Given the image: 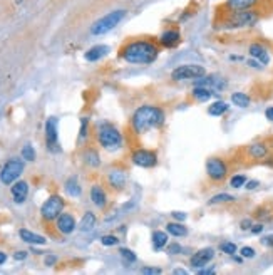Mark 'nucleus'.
Returning a JSON list of instances; mask_svg holds the SVG:
<instances>
[{
    "label": "nucleus",
    "instance_id": "1",
    "mask_svg": "<svg viewBox=\"0 0 273 275\" xmlns=\"http://www.w3.org/2000/svg\"><path fill=\"white\" fill-rule=\"evenodd\" d=\"M160 54V47L151 41H132L123 47V59L129 64H151Z\"/></svg>",
    "mask_w": 273,
    "mask_h": 275
},
{
    "label": "nucleus",
    "instance_id": "2",
    "mask_svg": "<svg viewBox=\"0 0 273 275\" xmlns=\"http://www.w3.org/2000/svg\"><path fill=\"white\" fill-rule=\"evenodd\" d=\"M164 121V114L160 107L154 106H141L132 114V127L138 134L148 133L153 127H160Z\"/></svg>",
    "mask_w": 273,
    "mask_h": 275
},
{
    "label": "nucleus",
    "instance_id": "3",
    "mask_svg": "<svg viewBox=\"0 0 273 275\" xmlns=\"http://www.w3.org/2000/svg\"><path fill=\"white\" fill-rule=\"evenodd\" d=\"M258 12L248 9V10H228V14L223 21V27L226 29H243V27H251L258 22Z\"/></svg>",
    "mask_w": 273,
    "mask_h": 275
},
{
    "label": "nucleus",
    "instance_id": "4",
    "mask_svg": "<svg viewBox=\"0 0 273 275\" xmlns=\"http://www.w3.org/2000/svg\"><path fill=\"white\" fill-rule=\"evenodd\" d=\"M98 139H99V144L107 151H116L123 146V136H121V133L111 124H103L99 127Z\"/></svg>",
    "mask_w": 273,
    "mask_h": 275
},
{
    "label": "nucleus",
    "instance_id": "5",
    "mask_svg": "<svg viewBox=\"0 0 273 275\" xmlns=\"http://www.w3.org/2000/svg\"><path fill=\"white\" fill-rule=\"evenodd\" d=\"M126 15V10L124 9H119V10H112L111 14L104 15L103 19H99L92 25H91V34L92 35H103L106 32L112 30L116 25L123 21Z\"/></svg>",
    "mask_w": 273,
    "mask_h": 275
},
{
    "label": "nucleus",
    "instance_id": "6",
    "mask_svg": "<svg viewBox=\"0 0 273 275\" xmlns=\"http://www.w3.org/2000/svg\"><path fill=\"white\" fill-rule=\"evenodd\" d=\"M64 200L59 195H52L49 196L46 201H44L42 208H41V215L46 222H52L59 216L62 212H64Z\"/></svg>",
    "mask_w": 273,
    "mask_h": 275
},
{
    "label": "nucleus",
    "instance_id": "7",
    "mask_svg": "<svg viewBox=\"0 0 273 275\" xmlns=\"http://www.w3.org/2000/svg\"><path fill=\"white\" fill-rule=\"evenodd\" d=\"M206 175L209 176V180H213V181H223L226 175H228V164L225 159H221V158H209L208 161H206Z\"/></svg>",
    "mask_w": 273,
    "mask_h": 275
},
{
    "label": "nucleus",
    "instance_id": "8",
    "mask_svg": "<svg viewBox=\"0 0 273 275\" xmlns=\"http://www.w3.org/2000/svg\"><path fill=\"white\" fill-rule=\"evenodd\" d=\"M24 171V163L21 159H10L4 164L2 171H0V181L4 185H12L15 180H18V176Z\"/></svg>",
    "mask_w": 273,
    "mask_h": 275
},
{
    "label": "nucleus",
    "instance_id": "9",
    "mask_svg": "<svg viewBox=\"0 0 273 275\" xmlns=\"http://www.w3.org/2000/svg\"><path fill=\"white\" fill-rule=\"evenodd\" d=\"M206 74L205 67L196 66V64H186V66L176 67L173 72H171V78L173 81H183V79H200Z\"/></svg>",
    "mask_w": 273,
    "mask_h": 275
},
{
    "label": "nucleus",
    "instance_id": "10",
    "mask_svg": "<svg viewBox=\"0 0 273 275\" xmlns=\"http://www.w3.org/2000/svg\"><path fill=\"white\" fill-rule=\"evenodd\" d=\"M132 163L141 166V168H153L158 164V155L149 150H136L132 153Z\"/></svg>",
    "mask_w": 273,
    "mask_h": 275
},
{
    "label": "nucleus",
    "instance_id": "11",
    "mask_svg": "<svg viewBox=\"0 0 273 275\" xmlns=\"http://www.w3.org/2000/svg\"><path fill=\"white\" fill-rule=\"evenodd\" d=\"M46 143H47V148L52 153L61 151L59 139H57V119L55 118H49L46 123Z\"/></svg>",
    "mask_w": 273,
    "mask_h": 275
},
{
    "label": "nucleus",
    "instance_id": "12",
    "mask_svg": "<svg viewBox=\"0 0 273 275\" xmlns=\"http://www.w3.org/2000/svg\"><path fill=\"white\" fill-rule=\"evenodd\" d=\"M213 257H215V250L211 247L201 248V250H198L191 259H189V265H191L193 268H201L206 264H209V262L213 260Z\"/></svg>",
    "mask_w": 273,
    "mask_h": 275
},
{
    "label": "nucleus",
    "instance_id": "13",
    "mask_svg": "<svg viewBox=\"0 0 273 275\" xmlns=\"http://www.w3.org/2000/svg\"><path fill=\"white\" fill-rule=\"evenodd\" d=\"M196 86L201 87H208V89H215V91H223L226 87V81L220 76H203V78L196 79Z\"/></svg>",
    "mask_w": 273,
    "mask_h": 275
},
{
    "label": "nucleus",
    "instance_id": "14",
    "mask_svg": "<svg viewBox=\"0 0 273 275\" xmlns=\"http://www.w3.org/2000/svg\"><path fill=\"white\" fill-rule=\"evenodd\" d=\"M55 227L62 235H69L75 230V218L71 213H61L55 218Z\"/></svg>",
    "mask_w": 273,
    "mask_h": 275
},
{
    "label": "nucleus",
    "instance_id": "15",
    "mask_svg": "<svg viewBox=\"0 0 273 275\" xmlns=\"http://www.w3.org/2000/svg\"><path fill=\"white\" fill-rule=\"evenodd\" d=\"M245 151H246V156L255 159V161H262V159L268 156V146L265 143H253Z\"/></svg>",
    "mask_w": 273,
    "mask_h": 275
},
{
    "label": "nucleus",
    "instance_id": "16",
    "mask_svg": "<svg viewBox=\"0 0 273 275\" xmlns=\"http://www.w3.org/2000/svg\"><path fill=\"white\" fill-rule=\"evenodd\" d=\"M107 183L112 190H123L126 187V175L123 170H111L107 175Z\"/></svg>",
    "mask_w": 273,
    "mask_h": 275
},
{
    "label": "nucleus",
    "instance_id": "17",
    "mask_svg": "<svg viewBox=\"0 0 273 275\" xmlns=\"http://www.w3.org/2000/svg\"><path fill=\"white\" fill-rule=\"evenodd\" d=\"M10 193H12V196H14L15 203H24L25 198H27V195H29V185L25 181H15L14 185H12Z\"/></svg>",
    "mask_w": 273,
    "mask_h": 275
},
{
    "label": "nucleus",
    "instance_id": "18",
    "mask_svg": "<svg viewBox=\"0 0 273 275\" xmlns=\"http://www.w3.org/2000/svg\"><path fill=\"white\" fill-rule=\"evenodd\" d=\"M91 200L99 208H104L107 205V195H106V191L101 185H94V187L91 188Z\"/></svg>",
    "mask_w": 273,
    "mask_h": 275
},
{
    "label": "nucleus",
    "instance_id": "19",
    "mask_svg": "<svg viewBox=\"0 0 273 275\" xmlns=\"http://www.w3.org/2000/svg\"><path fill=\"white\" fill-rule=\"evenodd\" d=\"M180 41H181L180 32L174 30V29L163 32L161 37H160V44H161V46H164V47H174V46H178V42H180Z\"/></svg>",
    "mask_w": 273,
    "mask_h": 275
},
{
    "label": "nucleus",
    "instance_id": "20",
    "mask_svg": "<svg viewBox=\"0 0 273 275\" xmlns=\"http://www.w3.org/2000/svg\"><path fill=\"white\" fill-rule=\"evenodd\" d=\"M258 0H226L228 10H248L255 9Z\"/></svg>",
    "mask_w": 273,
    "mask_h": 275
},
{
    "label": "nucleus",
    "instance_id": "21",
    "mask_svg": "<svg viewBox=\"0 0 273 275\" xmlns=\"http://www.w3.org/2000/svg\"><path fill=\"white\" fill-rule=\"evenodd\" d=\"M18 235H21V239L24 242H27V244H30V245H44L47 242L42 235H37V233L30 232V230H25V228H22L21 232H18Z\"/></svg>",
    "mask_w": 273,
    "mask_h": 275
},
{
    "label": "nucleus",
    "instance_id": "22",
    "mask_svg": "<svg viewBox=\"0 0 273 275\" xmlns=\"http://www.w3.org/2000/svg\"><path fill=\"white\" fill-rule=\"evenodd\" d=\"M107 52H109V47H107V46H94L92 49L87 50L84 57L89 62H96L99 59H103Z\"/></svg>",
    "mask_w": 273,
    "mask_h": 275
},
{
    "label": "nucleus",
    "instance_id": "23",
    "mask_svg": "<svg viewBox=\"0 0 273 275\" xmlns=\"http://www.w3.org/2000/svg\"><path fill=\"white\" fill-rule=\"evenodd\" d=\"M250 54L258 59L262 64H268L270 57H268V52H266V49L262 46V44H251L250 46Z\"/></svg>",
    "mask_w": 273,
    "mask_h": 275
},
{
    "label": "nucleus",
    "instance_id": "24",
    "mask_svg": "<svg viewBox=\"0 0 273 275\" xmlns=\"http://www.w3.org/2000/svg\"><path fill=\"white\" fill-rule=\"evenodd\" d=\"M94 227H96V215L87 212L84 216H82V220L79 223V230L81 232H91Z\"/></svg>",
    "mask_w": 273,
    "mask_h": 275
},
{
    "label": "nucleus",
    "instance_id": "25",
    "mask_svg": "<svg viewBox=\"0 0 273 275\" xmlns=\"http://www.w3.org/2000/svg\"><path fill=\"white\" fill-rule=\"evenodd\" d=\"M193 98L196 101H201V102H205V101H209L213 98V91L211 89H208V87H201V86H196L193 89Z\"/></svg>",
    "mask_w": 273,
    "mask_h": 275
},
{
    "label": "nucleus",
    "instance_id": "26",
    "mask_svg": "<svg viewBox=\"0 0 273 275\" xmlns=\"http://www.w3.org/2000/svg\"><path fill=\"white\" fill-rule=\"evenodd\" d=\"M166 232L169 235H174V236H185V235H188L186 227L183 225V223H176V222L168 223V225H166Z\"/></svg>",
    "mask_w": 273,
    "mask_h": 275
},
{
    "label": "nucleus",
    "instance_id": "27",
    "mask_svg": "<svg viewBox=\"0 0 273 275\" xmlns=\"http://www.w3.org/2000/svg\"><path fill=\"white\" fill-rule=\"evenodd\" d=\"M226 111H228V104L225 101H217L208 107V113L211 114V116H223Z\"/></svg>",
    "mask_w": 273,
    "mask_h": 275
},
{
    "label": "nucleus",
    "instance_id": "28",
    "mask_svg": "<svg viewBox=\"0 0 273 275\" xmlns=\"http://www.w3.org/2000/svg\"><path fill=\"white\" fill-rule=\"evenodd\" d=\"M66 191H67V195H71V196H79L81 195V185L77 181V178L75 176L69 178V180L66 181Z\"/></svg>",
    "mask_w": 273,
    "mask_h": 275
},
{
    "label": "nucleus",
    "instance_id": "29",
    "mask_svg": "<svg viewBox=\"0 0 273 275\" xmlns=\"http://www.w3.org/2000/svg\"><path fill=\"white\" fill-rule=\"evenodd\" d=\"M153 245H154V248L156 250H160V248H163V247H166L168 245V233L166 232H154L153 233Z\"/></svg>",
    "mask_w": 273,
    "mask_h": 275
},
{
    "label": "nucleus",
    "instance_id": "30",
    "mask_svg": "<svg viewBox=\"0 0 273 275\" xmlns=\"http://www.w3.org/2000/svg\"><path fill=\"white\" fill-rule=\"evenodd\" d=\"M84 161H86L89 166H92V168H98V166L101 164V159H99L98 151L87 150V151L84 153Z\"/></svg>",
    "mask_w": 273,
    "mask_h": 275
},
{
    "label": "nucleus",
    "instance_id": "31",
    "mask_svg": "<svg viewBox=\"0 0 273 275\" xmlns=\"http://www.w3.org/2000/svg\"><path fill=\"white\" fill-rule=\"evenodd\" d=\"M231 102L237 104L238 107H248L250 106V98L245 93H235L231 96Z\"/></svg>",
    "mask_w": 273,
    "mask_h": 275
},
{
    "label": "nucleus",
    "instance_id": "32",
    "mask_svg": "<svg viewBox=\"0 0 273 275\" xmlns=\"http://www.w3.org/2000/svg\"><path fill=\"white\" fill-rule=\"evenodd\" d=\"M235 196L228 195V193H220L217 196H213L211 200H209V205H217V203H228V201H233Z\"/></svg>",
    "mask_w": 273,
    "mask_h": 275
},
{
    "label": "nucleus",
    "instance_id": "33",
    "mask_svg": "<svg viewBox=\"0 0 273 275\" xmlns=\"http://www.w3.org/2000/svg\"><path fill=\"white\" fill-rule=\"evenodd\" d=\"M22 158L27 159V161H34L35 159V151L32 148V144H25L22 148Z\"/></svg>",
    "mask_w": 273,
    "mask_h": 275
},
{
    "label": "nucleus",
    "instance_id": "34",
    "mask_svg": "<svg viewBox=\"0 0 273 275\" xmlns=\"http://www.w3.org/2000/svg\"><path fill=\"white\" fill-rule=\"evenodd\" d=\"M119 253H121V257L124 259L126 264H132V262H136V255L132 250H129V248H121Z\"/></svg>",
    "mask_w": 273,
    "mask_h": 275
},
{
    "label": "nucleus",
    "instance_id": "35",
    "mask_svg": "<svg viewBox=\"0 0 273 275\" xmlns=\"http://www.w3.org/2000/svg\"><path fill=\"white\" fill-rule=\"evenodd\" d=\"M220 250L228 253V255H235L238 248H237V245H235V244H231V242H223V244L220 245Z\"/></svg>",
    "mask_w": 273,
    "mask_h": 275
},
{
    "label": "nucleus",
    "instance_id": "36",
    "mask_svg": "<svg viewBox=\"0 0 273 275\" xmlns=\"http://www.w3.org/2000/svg\"><path fill=\"white\" fill-rule=\"evenodd\" d=\"M245 183H246V178L243 175H235L231 180H230V185H231L233 188H241Z\"/></svg>",
    "mask_w": 273,
    "mask_h": 275
},
{
    "label": "nucleus",
    "instance_id": "37",
    "mask_svg": "<svg viewBox=\"0 0 273 275\" xmlns=\"http://www.w3.org/2000/svg\"><path fill=\"white\" fill-rule=\"evenodd\" d=\"M101 242H103V245H106V247H112V245L119 244V239H118V236H114V235H106V236L101 239Z\"/></svg>",
    "mask_w": 273,
    "mask_h": 275
},
{
    "label": "nucleus",
    "instance_id": "38",
    "mask_svg": "<svg viewBox=\"0 0 273 275\" xmlns=\"http://www.w3.org/2000/svg\"><path fill=\"white\" fill-rule=\"evenodd\" d=\"M240 253H241V257H243V259H253V257H255V250H253L251 247H243L240 250Z\"/></svg>",
    "mask_w": 273,
    "mask_h": 275
},
{
    "label": "nucleus",
    "instance_id": "39",
    "mask_svg": "<svg viewBox=\"0 0 273 275\" xmlns=\"http://www.w3.org/2000/svg\"><path fill=\"white\" fill-rule=\"evenodd\" d=\"M141 273L160 275V273H161V268H160V267H143V268H141Z\"/></svg>",
    "mask_w": 273,
    "mask_h": 275
},
{
    "label": "nucleus",
    "instance_id": "40",
    "mask_svg": "<svg viewBox=\"0 0 273 275\" xmlns=\"http://www.w3.org/2000/svg\"><path fill=\"white\" fill-rule=\"evenodd\" d=\"M181 252H183V248H181L180 244H169V245H168V253L178 255V253H181Z\"/></svg>",
    "mask_w": 273,
    "mask_h": 275
},
{
    "label": "nucleus",
    "instance_id": "41",
    "mask_svg": "<svg viewBox=\"0 0 273 275\" xmlns=\"http://www.w3.org/2000/svg\"><path fill=\"white\" fill-rule=\"evenodd\" d=\"M262 244L266 245V247H273V235L263 236V239H262Z\"/></svg>",
    "mask_w": 273,
    "mask_h": 275
},
{
    "label": "nucleus",
    "instance_id": "42",
    "mask_svg": "<svg viewBox=\"0 0 273 275\" xmlns=\"http://www.w3.org/2000/svg\"><path fill=\"white\" fill-rule=\"evenodd\" d=\"M25 257H27V252H24V250H18V252L14 253L15 260H25Z\"/></svg>",
    "mask_w": 273,
    "mask_h": 275
},
{
    "label": "nucleus",
    "instance_id": "43",
    "mask_svg": "<svg viewBox=\"0 0 273 275\" xmlns=\"http://www.w3.org/2000/svg\"><path fill=\"white\" fill-rule=\"evenodd\" d=\"M87 133V119H82V127H81V138H84Z\"/></svg>",
    "mask_w": 273,
    "mask_h": 275
},
{
    "label": "nucleus",
    "instance_id": "44",
    "mask_svg": "<svg viewBox=\"0 0 273 275\" xmlns=\"http://www.w3.org/2000/svg\"><path fill=\"white\" fill-rule=\"evenodd\" d=\"M173 218H176V220H180V222H183V220H186V213L173 212Z\"/></svg>",
    "mask_w": 273,
    "mask_h": 275
},
{
    "label": "nucleus",
    "instance_id": "45",
    "mask_svg": "<svg viewBox=\"0 0 273 275\" xmlns=\"http://www.w3.org/2000/svg\"><path fill=\"white\" fill-rule=\"evenodd\" d=\"M241 230H248V228H251V220H243L241 222Z\"/></svg>",
    "mask_w": 273,
    "mask_h": 275
},
{
    "label": "nucleus",
    "instance_id": "46",
    "mask_svg": "<svg viewBox=\"0 0 273 275\" xmlns=\"http://www.w3.org/2000/svg\"><path fill=\"white\" fill-rule=\"evenodd\" d=\"M55 260H57V259L54 257V255H49V257H46V265H49V267H50V265H54V264H55Z\"/></svg>",
    "mask_w": 273,
    "mask_h": 275
},
{
    "label": "nucleus",
    "instance_id": "47",
    "mask_svg": "<svg viewBox=\"0 0 273 275\" xmlns=\"http://www.w3.org/2000/svg\"><path fill=\"white\" fill-rule=\"evenodd\" d=\"M257 187H258V181H255V180H251V181L246 183V188H248V190H253V188H257Z\"/></svg>",
    "mask_w": 273,
    "mask_h": 275
},
{
    "label": "nucleus",
    "instance_id": "48",
    "mask_svg": "<svg viewBox=\"0 0 273 275\" xmlns=\"http://www.w3.org/2000/svg\"><path fill=\"white\" fill-rule=\"evenodd\" d=\"M262 230H263V225H262V223H258L257 227H251V232H253V233H260V232H262Z\"/></svg>",
    "mask_w": 273,
    "mask_h": 275
},
{
    "label": "nucleus",
    "instance_id": "49",
    "mask_svg": "<svg viewBox=\"0 0 273 275\" xmlns=\"http://www.w3.org/2000/svg\"><path fill=\"white\" fill-rule=\"evenodd\" d=\"M265 116L268 118L270 121H273V107H268V109L265 111Z\"/></svg>",
    "mask_w": 273,
    "mask_h": 275
},
{
    "label": "nucleus",
    "instance_id": "50",
    "mask_svg": "<svg viewBox=\"0 0 273 275\" xmlns=\"http://www.w3.org/2000/svg\"><path fill=\"white\" fill-rule=\"evenodd\" d=\"M5 262H7V255H5L4 252H0V265L5 264Z\"/></svg>",
    "mask_w": 273,
    "mask_h": 275
},
{
    "label": "nucleus",
    "instance_id": "51",
    "mask_svg": "<svg viewBox=\"0 0 273 275\" xmlns=\"http://www.w3.org/2000/svg\"><path fill=\"white\" fill-rule=\"evenodd\" d=\"M200 273L201 275H211V273H215V270H213V268H209V270H201Z\"/></svg>",
    "mask_w": 273,
    "mask_h": 275
},
{
    "label": "nucleus",
    "instance_id": "52",
    "mask_svg": "<svg viewBox=\"0 0 273 275\" xmlns=\"http://www.w3.org/2000/svg\"><path fill=\"white\" fill-rule=\"evenodd\" d=\"M174 273H176V275H186V270H183V268H176Z\"/></svg>",
    "mask_w": 273,
    "mask_h": 275
}]
</instances>
